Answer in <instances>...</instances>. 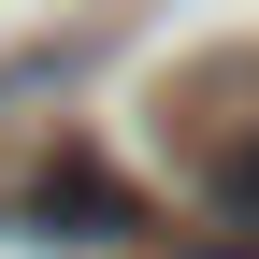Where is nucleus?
Instances as JSON below:
<instances>
[{
	"label": "nucleus",
	"mask_w": 259,
	"mask_h": 259,
	"mask_svg": "<svg viewBox=\"0 0 259 259\" xmlns=\"http://www.w3.org/2000/svg\"><path fill=\"white\" fill-rule=\"evenodd\" d=\"M216 216H231V231H259V130L216 158Z\"/></svg>",
	"instance_id": "1"
}]
</instances>
